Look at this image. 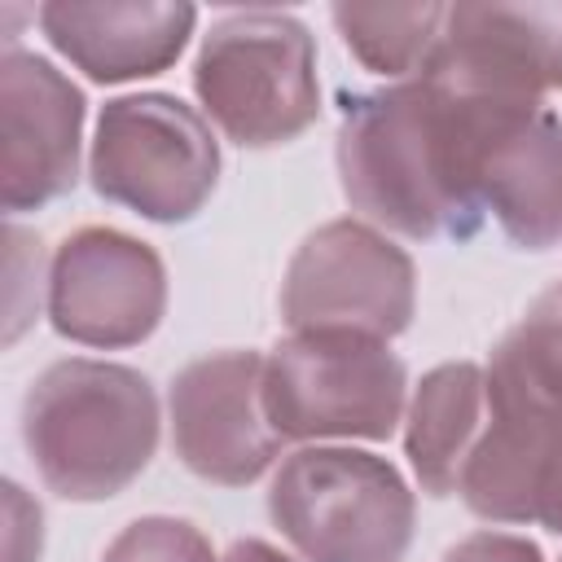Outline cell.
Here are the masks:
<instances>
[{
    "label": "cell",
    "mask_w": 562,
    "mask_h": 562,
    "mask_svg": "<svg viewBox=\"0 0 562 562\" xmlns=\"http://www.w3.org/2000/svg\"><path fill=\"white\" fill-rule=\"evenodd\" d=\"M22 443L61 501H110L158 452L154 382L114 360H53L22 395Z\"/></svg>",
    "instance_id": "obj_2"
},
{
    "label": "cell",
    "mask_w": 562,
    "mask_h": 562,
    "mask_svg": "<svg viewBox=\"0 0 562 562\" xmlns=\"http://www.w3.org/2000/svg\"><path fill=\"white\" fill-rule=\"evenodd\" d=\"M215 562H294V558L281 553V549L268 544V540H237V544H228Z\"/></svg>",
    "instance_id": "obj_21"
},
{
    "label": "cell",
    "mask_w": 562,
    "mask_h": 562,
    "mask_svg": "<svg viewBox=\"0 0 562 562\" xmlns=\"http://www.w3.org/2000/svg\"><path fill=\"white\" fill-rule=\"evenodd\" d=\"M439 562H544V553L514 531H470Z\"/></svg>",
    "instance_id": "obj_19"
},
{
    "label": "cell",
    "mask_w": 562,
    "mask_h": 562,
    "mask_svg": "<svg viewBox=\"0 0 562 562\" xmlns=\"http://www.w3.org/2000/svg\"><path fill=\"white\" fill-rule=\"evenodd\" d=\"M171 448L189 474L220 487H246L281 457V435L263 408L259 351H206L167 386Z\"/></svg>",
    "instance_id": "obj_9"
},
{
    "label": "cell",
    "mask_w": 562,
    "mask_h": 562,
    "mask_svg": "<svg viewBox=\"0 0 562 562\" xmlns=\"http://www.w3.org/2000/svg\"><path fill=\"white\" fill-rule=\"evenodd\" d=\"M417 307V268L404 246L364 220H329L299 241L281 277L290 329H342L391 342Z\"/></svg>",
    "instance_id": "obj_7"
},
{
    "label": "cell",
    "mask_w": 562,
    "mask_h": 562,
    "mask_svg": "<svg viewBox=\"0 0 562 562\" xmlns=\"http://www.w3.org/2000/svg\"><path fill=\"white\" fill-rule=\"evenodd\" d=\"M422 75L457 92L544 101L562 92V4H448Z\"/></svg>",
    "instance_id": "obj_12"
},
{
    "label": "cell",
    "mask_w": 562,
    "mask_h": 562,
    "mask_svg": "<svg viewBox=\"0 0 562 562\" xmlns=\"http://www.w3.org/2000/svg\"><path fill=\"white\" fill-rule=\"evenodd\" d=\"M558 443H562L558 413L487 391V422L461 470L457 496L483 522H536Z\"/></svg>",
    "instance_id": "obj_14"
},
{
    "label": "cell",
    "mask_w": 562,
    "mask_h": 562,
    "mask_svg": "<svg viewBox=\"0 0 562 562\" xmlns=\"http://www.w3.org/2000/svg\"><path fill=\"white\" fill-rule=\"evenodd\" d=\"M167 312V268L158 250L123 228H75L48 263V321L79 347H136Z\"/></svg>",
    "instance_id": "obj_8"
},
{
    "label": "cell",
    "mask_w": 562,
    "mask_h": 562,
    "mask_svg": "<svg viewBox=\"0 0 562 562\" xmlns=\"http://www.w3.org/2000/svg\"><path fill=\"white\" fill-rule=\"evenodd\" d=\"M268 518L303 562H400L417 501L386 457L312 443L272 470Z\"/></svg>",
    "instance_id": "obj_4"
},
{
    "label": "cell",
    "mask_w": 562,
    "mask_h": 562,
    "mask_svg": "<svg viewBox=\"0 0 562 562\" xmlns=\"http://www.w3.org/2000/svg\"><path fill=\"white\" fill-rule=\"evenodd\" d=\"M536 522L553 536H562V443H558V457H553V470L544 479V492H540V509H536Z\"/></svg>",
    "instance_id": "obj_20"
},
{
    "label": "cell",
    "mask_w": 562,
    "mask_h": 562,
    "mask_svg": "<svg viewBox=\"0 0 562 562\" xmlns=\"http://www.w3.org/2000/svg\"><path fill=\"white\" fill-rule=\"evenodd\" d=\"M44 40L92 83L149 79L176 66L184 53L198 9L193 4H154V0H48L40 4Z\"/></svg>",
    "instance_id": "obj_13"
},
{
    "label": "cell",
    "mask_w": 562,
    "mask_h": 562,
    "mask_svg": "<svg viewBox=\"0 0 562 562\" xmlns=\"http://www.w3.org/2000/svg\"><path fill=\"white\" fill-rule=\"evenodd\" d=\"M408 369L382 342L342 329H290L263 356V408L281 439H391Z\"/></svg>",
    "instance_id": "obj_5"
},
{
    "label": "cell",
    "mask_w": 562,
    "mask_h": 562,
    "mask_svg": "<svg viewBox=\"0 0 562 562\" xmlns=\"http://www.w3.org/2000/svg\"><path fill=\"white\" fill-rule=\"evenodd\" d=\"M474 198L518 250L562 241V119L544 101L483 97Z\"/></svg>",
    "instance_id": "obj_11"
},
{
    "label": "cell",
    "mask_w": 562,
    "mask_h": 562,
    "mask_svg": "<svg viewBox=\"0 0 562 562\" xmlns=\"http://www.w3.org/2000/svg\"><path fill=\"white\" fill-rule=\"evenodd\" d=\"M83 92L40 53L0 57V202L9 215L66 198L79 180Z\"/></svg>",
    "instance_id": "obj_10"
},
{
    "label": "cell",
    "mask_w": 562,
    "mask_h": 562,
    "mask_svg": "<svg viewBox=\"0 0 562 562\" xmlns=\"http://www.w3.org/2000/svg\"><path fill=\"white\" fill-rule=\"evenodd\" d=\"M193 92L224 140L241 149L285 145L321 114L316 40L294 13H224L198 44Z\"/></svg>",
    "instance_id": "obj_3"
},
{
    "label": "cell",
    "mask_w": 562,
    "mask_h": 562,
    "mask_svg": "<svg viewBox=\"0 0 562 562\" xmlns=\"http://www.w3.org/2000/svg\"><path fill=\"white\" fill-rule=\"evenodd\" d=\"M487 422V373L474 360L435 364L404 408V457L426 496H457Z\"/></svg>",
    "instance_id": "obj_15"
},
{
    "label": "cell",
    "mask_w": 562,
    "mask_h": 562,
    "mask_svg": "<svg viewBox=\"0 0 562 562\" xmlns=\"http://www.w3.org/2000/svg\"><path fill=\"white\" fill-rule=\"evenodd\" d=\"M443 9L448 4H334L329 18L364 70L404 83L426 70L439 44Z\"/></svg>",
    "instance_id": "obj_17"
},
{
    "label": "cell",
    "mask_w": 562,
    "mask_h": 562,
    "mask_svg": "<svg viewBox=\"0 0 562 562\" xmlns=\"http://www.w3.org/2000/svg\"><path fill=\"white\" fill-rule=\"evenodd\" d=\"M101 562H215V553L189 518L145 514L105 544Z\"/></svg>",
    "instance_id": "obj_18"
},
{
    "label": "cell",
    "mask_w": 562,
    "mask_h": 562,
    "mask_svg": "<svg viewBox=\"0 0 562 562\" xmlns=\"http://www.w3.org/2000/svg\"><path fill=\"white\" fill-rule=\"evenodd\" d=\"M479 92H457L426 75L347 97L334 140L342 198L364 224L408 241L479 237Z\"/></svg>",
    "instance_id": "obj_1"
},
{
    "label": "cell",
    "mask_w": 562,
    "mask_h": 562,
    "mask_svg": "<svg viewBox=\"0 0 562 562\" xmlns=\"http://www.w3.org/2000/svg\"><path fill=\"white\" fill-rule=\"evenodd\" d=\"M92 193L154 224L193 220L220 180V140L202 110L171 92L114 97L97 114Z\"/></svg>",
    "instance_id": "obj_6"
},
{
    "label": "cell",
    "mask_w": 562,
    "mask_h": 562,
    "mask_svg": "<svg viewBox=\"0 0 562 562\" xmlns=\"http://www.w3.org/2000/svg\"><path fill=\"white\" fill-rule=\"evenodd\" d=\"M487 391L562 417V281L536 294L483 364Z\"/></svg>",
    "instance_id": "obj_16"
}]
</instances>
